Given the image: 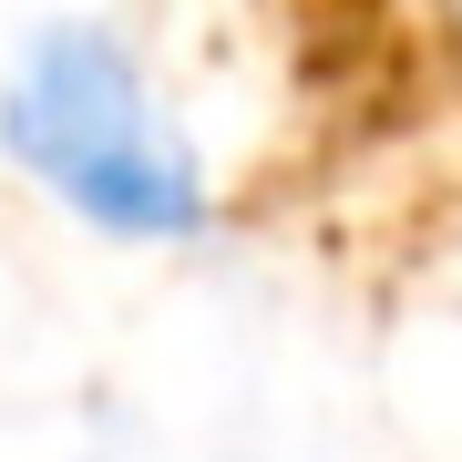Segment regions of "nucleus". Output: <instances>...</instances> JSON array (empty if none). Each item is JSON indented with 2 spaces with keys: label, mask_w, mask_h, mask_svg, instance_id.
Listing matches in <instances>:
<instances>
[{
  "label": "nucleus",
  "mask_w": 462,
  "mask_h": 462,
  "mask_svg": "<svg viewBox=\"0 0 462 462\" xmlns=\"http://www.w3.org/2000/svg\"><path fill=\"white\" fill-rule=\"evenodd\" d=\"M0 154L32 185H51L83 226L134 236V247H175L206 236L216 185L196 165V144L175 134L165 93L144 83L134 42L114 21H42L11 51V83H0Z\"/></svg>",
  "instance_id": "nucleus-1"
}]
</instances>
